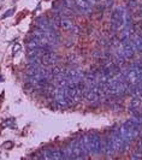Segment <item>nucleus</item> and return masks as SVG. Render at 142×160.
Segmentation results:
<instances>
[{"label": "nucleus", "mask_w": 142, "mask_h": 160, "mask_svg": "<svg viewBox=\"0 0 142 160\" xmlns=\"http://www.w3.org/2000/svg\"><path fill=\"white\" fill-rule=\"evenodd\" d=\"M123 12H124V7H118V9H116L115 11H113V13H112L111 25H112V29L115 31H117V30L123 28V24H124Z\"/></svg>", "instance_id": "1"}, {"label": "nucleus", "mask_w": 142, "mask_h": 160, "mask_svg": "<svg viewBox=\"0 0 142 160\" xmlns=\"http://www.w3.org/2000/svg\"><path fill=\"white\" fill-rule=\"evenodd\" d=\"M89 145H90V153L98 155L101 153V137L98 133H90L89 135Z\"/></svg>", "instance_id": "2"}, {"label": "nucleus", "mask_w": 142, "mask_h": 160, "mask_svg": "<svg viewBox=\"0 0 142 160\" xmlns=\"http://www.w3.org/2000/svg\"><path fill=\"white\" fill-rule=\"evenodd\" d=\"M101 152H104L106 155L112 156L116 153L115 147H113V142L111 139V134L110 135H105L104 140H101Z\"/></svg>", "instance_id": "3"}, {"label": "nucleus", "mask_w": 142, "mask_h": 160, "mask_svg": "<svg viewBox=\"0 0 142 160\" xmlns=\"http://www.w3.org/2000/svg\"><path fill=\"white\" fill-rule=\"evenodd\" d=\"M111 139H112V142H113V147H115V150L116 152H124L125 150V146L123 143V140L121 137V134H119V130H112L111 131Z\"/></svg>", "instance_id": "4"}, {"label": "nucleus", "mask_w": 142, "mask_h": 160, "mask_svg": "<svg viewBox=\"0 0 142 160\" xmlns=\"http://www.w3.org/2000/svg\"><path fill=\"white\" fill-rule=\"evenodd\" d=\"M75 5L77 11H79L83 15H92L93 12V6L88 0H75Z\"/></svg>", "instance_id": "5"}, {"label": "nucleus", "mask_w": 142, "mask_h": 160, "mask_svg": "<svg viewBox=\"0 0 142 160\" xmlns=\"http://www.w3.org/2000/svg\"><path fill=\"white\" fill-rule=\"evenodd\" d=\"M70 146H71V152H72V159H83L87 156L84 154V152L82 150L79 140H72Z\"/></svg>", "instance_id": "6"}, {"label": "nucleus", "mask_w": 142, "mask_h": 160, "mask_svg": "<svg viewBox=\"0 0 142 160\" xmlns=\"http://www.w3.org/2000/svg\"><path fill=\"white\" fill-rule=\"evenodd\" d=\"M57 61H58V57H57L52 51L46 52L45 54L41 55V64H43L46 66H53L57 64Z\"/></svg>", "instance_id": "7"}, {"label": "nucleus", "mask_w": 142, "mask_h": 160, "mask_svg": "<svg viewBox=\"0 0 142 160\" xmlns=\"http://www.w3.org/2000/svg\"><path fill=\"white\" fill-rule=\"evenodd\" d=\"M79 143H81V147H82V150L84 152V154L88 155L90 153V145H89V136H88V134L82 135V137L79 139Z\"/></svg>", "instance_id": "8"}, {"label": "nucleus", "mask_w": 142, "mask_h": 160, "mask_svg": "<svg viewBox=\"0 0 142 160\" xmlns=\"http://www.w3.org/2000/svg\"><path fill=\"white\" fill-rule=\"evenodd\" d=\"M141 107V97H132L131 101H130V111H135V110H140Z\"/></svg>", "instance_id": "9"}, {"label": "nucleus", "mask_w": 142, "mask_h": 160, "mask_svg": "<svg viewBox=\"0 0 142 160\" xmlns=\"http://www.w3.org/2000/svg\"><path fill=\"white\" fill-rule=\"evenodd\" d=\"M60 27L63 30H71L74 28V24L71 22V19L69 18H62L60 19Z\"/></svg>", "instance_id": "10"}, {"label": "nucleus", "mask_w": 142, "mask_h": 160, "mask_svg": "<svg viewBox=\"0 0 142 160\" xmlns=\"http://www.w3.org/2000/svg\"><path fill=\"white\" fill-rule=\"evenodd\" d=\"M62 155H63V159H72V152H71V146L70 145H66L62 149Z\"/></svg>", "instance_id": "11"}, {"label": "nucleus", "mask_w": 142, "mask_h": 160, "mask_svg": "<svg viewBox=\"0 0 142 160\" xmlns=\"http://www.w3.org/2000/svg\"><path fill=\"white\" fill-rule=\"evenodd\" d=\"M52 159H54V160H60V159H63L62 149H52Z\"/></svg>", "instance_id": "12"}, {"label": "nucleus", "mask_w": 142, "mask_h": 160, "mask_svg": "<svg viewBox=\"0 0 142 160\" xmlns=\"http://www.w3.org/2000/svg\"><path fill=\"white\" fill-rule=\"evenodd\" d=\"M41 158L47 159V160H51L52 159V149H45L43 153H42V155H41Z\"/></svg>", "instance_id": "13"}, {"label": "nucleus", "mask_w": 142, "mask_h": 160, "mask_svg": "<svg viewBox=\"0 0 142 160\" xmlns=\"http://www.w3.org/2000/svg\"><path fill=\"white\" fill-rule=\"evenodd\" d=\"M136 0H129V9L130 10H136Z\"/></svg>", "instance_id": "14"}, {"label": "nucleus", "mask_w": 142, "mask_h": 160, "mask_svg": "<svg viewBox=\"0 0 142 160\" xmlns=\"http://www.w3.org/2000/svg\"><path fill=\"white\" fill-rule=\"evenodd\" d=\"M131 159H132V160H140V159H141V153L137 152V154H136V152H135V153L131 155Z\"/></svg>", "instance_id": "15"}, {"label": "nucleus", "mask_w": 142, "mask_h": 160, "mask_svg": "<svg viewBox=\"0 0 142 160\" xmlns=\"http://www.w3.org/2000/svg\"><path fill=\"white\" fill-rule=\"evenodd\" d=\"M15 12V10L13 9H11V10H9V11H6L4 15H3V18H6V17H9V16H11L12 13Z\"/></svg>", "instance_id": "16"}, {"label": "nucleus", "mask_w": 142, "mask_h": 160, "mask_svg": "<svg viewBox=\"0 0 142 160\" xmlns=\"http://www.w3.org/2000/svg\"><path fill=\"white\" fill-rule=\"evenodd\" d=\"M12 146H13V143H12L11 141H9V142H6V143H4V145H3V148L7 149V148H10V147H12Z\"/></svg>", "instance_id": "17"}, {"label": "nucleus", "mask_w": 142, "mask_h": 160, "mask_svg": "<svg viewBox=\"0 0 142 160\" xmlns=\"http://www.w3.org/2000/svg\"><path fill=\"white\" fill-rule=\"evenodd\" d=\"M19 48H21V46H19L18 44H17V46H15V48H13V53H16V52H17V51H18Z\"/></svg>", "instance_id": "18"}, {"label": "nucleus", "mask_w": 142, "mask_h": 160, "mask_svg": "<svg viewBox=\"0 0 142 160\" xmlns=\"http://www.w3.org/2000/svg\"><path fill=\"white\" fill-rule=\"evenodd\" d=\"M88 1H89V3H98L99 0H88Z\"/></svg>", "instance_id": "19"}, {"label": "nucleus", "mask_w": 142, "mask_h": 160, "mask_svg": "<svg viewBox=\"0 0 142 160\" xmlns=\"http://www.w3.org/2000/svg\"><path fill=\"white\" fill-rule=\"evenodd\" d=\"M106 1H108V3H112V0H106Z\"/></svg>", "instance_id": "20"}]
</instances>
